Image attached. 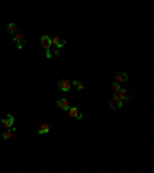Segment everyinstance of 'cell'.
I'll return each mask as SVG.
<instances>
[{
	"label": "cell",
	"mask_w": 154,
	"mask_h": 173,
	"mask_svg": "<svg viewBox=\"0 0 154 173\" xmlns=\"http://www.w3.org/2000/svg\"><path fill=\"white\" fill-rule=\"evenodd\" d=\"M40 45L43 46V49L46 51V57L48 59H51V46H53V43H51V37L49 36H42L40 37Z\"/></svg>",
	"instance_id": "6da1fadb"
},
{
	"label": "cell",
	"mask_w": 154,
	"mask_h": 173,
	"mask_svg": "<svg viewBox=\"0 0 154 173\" xmlns=\"http://www.w3.org/2000/svg\"><path fill=\"white\" fill-rule=\"evenodd\" d=\"M110 107L111 108H116V110H120L123 107V101H122L117 94H113L111 99H110Z\"/></svg>",
	"instance_id": "7a4b0ae2"
},
{
	"label": "cell",
	"mask_w": 154,
	"mask_h": 173,
	"mask_svg": "<svg viewBox=\"0 0 154 173\" xmlns=\"http://www.w3.org/2000/svg\"><path fill=\"white\" fill-rule=\"evenodd\" d=\"M57 87H59L62 91L68 93V91H71V88H72V82L68 81V79H60V81L57 82Z\"/></svg>",
	"instance_id": "3957f363"
},
{
	"label": "cell",
	"mask_w": 154,
	"mask_h": 173,
	"mask_svg": "<svg viewBox=\"0 0 154 173\" xmlns=\"http://www.w3.org/2000/svg\"><path fill=\"white\" fill-rule=\"evenodd\" d=\"M51 43L56 46V49H62L66 45V40L62 39V37H59V36H54V37H51Z\"/></svg>",
	"instance_id": "277c9868"
},
{
	"label": "cell",
	"mask_w": 154,
	"mask_h": 173,
	"mask_svg": "<svg viewBox=\"0 0 154 173\" xmlns=\"http://www.w3.org/2000/svg\"><path fill=\"white\" fill-rule=\"evenodd\" d=\"M128 79H130V76H128L125 71H119V73H116V76H114V82H117V84L128 82Z\"/></svg>",
	"instance_id": "5b68a950"
},
{
	"label": "cell",
	"mask_w": 154,
	"mask_h": 173,
	"mask_svg": "<svg viewBox=\"0 0 154 173\" xmlns=\"http://www.w3.org/2000/svg\"><path fill=\"white\" fill-rule=\"evenodd\" d=\"M2 124H3V127H6V128H12L14 127V116L12 114H6L3 117Z\"/></svg>",
	"instance_id": "8992f818"
},
{
	"label": "cell",
	"mask_w": 154,
	"mask_h": 173,
	"mask_svg": "<svg viewBox=\"0 0 154 173\" xmlns=\"http://www.w3.org/2000/svg\"><path fill=\"white\" fill-rule=\"evenodd\" d=\"M12 39H14V42L17 43V48H19V49H22V48H23V43H25V40H26V39H25V36H23V34H20V33H17Z\"/></svg>",
	"instance_id": "52a82bcc"
},
{
	"label": "cell",
	"mask_w": 154,
	"mask_h": 173,
	"mask_svg": "<svg viewBox=\"0 0 154 173\" xmlns=\"http://www.w3.org/2000/svg\"><path fill=\"white\" fill-rule=\"evenodd\" d=\"M57 107H59V108H62L63 111H68V110L71 108V105H69V101H68V99H59V101H57Z\"/></svg>",
	"instance_id": "ba28073f"
},
{
	"label": "cell",
	"mask_w": 154,
	"mask_h": 173,
	"mask_svg": "<svg viewBox=\"0 0 154 173\" xmlns=\"http://www.w3.org/2000/svg\"><path fill=\"white\" fill-rule=\"evenodd\" d=\"M68 114H69L71 117H74V119H80V117H82V113H80V110L77 108V107H71V108L68 110Z\"/></svg>",
	"instance_id": "9c48e42d"
},
{
	"label": "cell",
	"mask_w": 154,
	"mask_h": 173,
	"mask_svg": "<svg viewBox=\"0 0 154 173\" xmlns=\"http://www.w3.org/2000/svg\"><path fill=\"white\" fill-rule=\"evenodd\" d=\"M117 96L122 99V101L125 102V101H130V93H128L125 88H120V91L117 93Z\"/></svg>",
	"instance_id": "30bf717a"
},
{
	"label": "cell",
	"mask_w": 154,
	"mask_h": 173,
	"mask_svg": "<svg viewBox=\"0 0 154 173\" xmlns=\"http://www.w3.org/2000/svg\"><path fill=\"white\" fill-rule=\"evenodd\" d=\"M8 33L14 37L16 34H17V25L14 23V22H11V23H8Z\"/></svg>",
	"instance_id": "8fae6325"
},
{
	"label": "cell",
	"mask_w": 154,
	"mask_h": 173,
	"mask_svg": "<svg viewBox=\"0 0 154 173\" xmlns=\"http://www.w3.org/2000/svg\"><path fill=\"white\" fill-rule=\"evenodd\" d=\"M46 133H49V125L48 124H42L39 128V135H46Z\"/></svg>",
	"instance_id": "7c38bea8"
},
{
	"label": "cell",
	"mask_w": 154,
	"mask_h": 173,
	"mask_svg": "<svg viewBox=\"0 0 154 173\" xmlns=\"http://www.w3.org/2000/svg\"><path fill=\"white\" fill-rule=\"evenodd\" d=\"M14 133H16V128L12 127V128H9V130H8L6 133H3V139H5V141H8V139H11Z\"/></svg>",
	"instance_id": "4fadbf2b"
},
{
	"label": "cell",
	"mask_w": 154,
	"mask_h": 173,
	"mask_svg": "<svg viewBox=\"0 0 154 173\" xmlns=\"http://www.w3.org/2000/svg\"><path fill=\"white\" fill-rule=\"evenodd\" d=\"M72 87H75L77 90H83V88H85L83 82H82V81H77V79H75V81H72Z\"/></svg>",
	"instance_id": "5bb4252c"
},
{
	"label": "cell",
	"mask_w": 154,
	"mask_h": 173,
	"mask_svg": "<svg viewBox=\"0 0 154 173\" xmlns=\"http://www.w3.org/2000/svg\"><path fill=\"white\" fill-rule=\"evenodd\" d=\"M120 84H117V82H113V91H114V94H117L119 91H120Z\"/></svg>",
	"instance_id": "9a60e30c"
}]
</instances>
